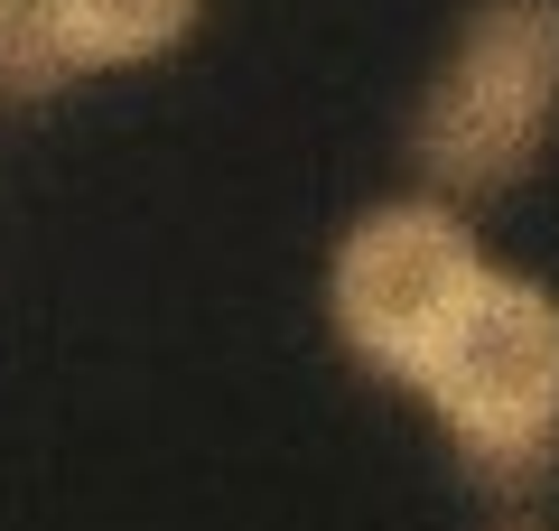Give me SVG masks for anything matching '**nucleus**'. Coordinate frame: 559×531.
I'll return each instance as SVG.
<instances>
[{
	"label": "nucleus",
	"instance_id": "f257e3e1",
	"mask_svg": "<svg viewBox=\"0 0 559 531\" xmlns=\"http://www.w3.org/2000/svg\"><path fill=\"white\" fill-rule=\"evenodd\" d=\"M401 392L448 429L457 467L485 494H532L559 475V298L532 271L485 261L411 354Z\"/></svg>",
	"mask_w": 559,
	"mask_h": 531
},
{
	"label": "nucleus",
	"instance_id": "f03ea898",
	"mask_svg": "<svg viewBox=\"0 0 559 531\" xmlns=\"http://www.w3.org/2000/svg\"><path fill=\"white\" fill-rule=\"evenodd\" d=\"M559 131V0H476L411 113V168L429 197H503Z\"/></svg>",
	"mask_w": 559,
	"mask_h": 531
},
{
	"label": "nucleus",
	"instance_id": "7ed1b4c3",
	"mask_svg": "<svg viewBox=\"0 0 559 531\" xmlns=\"http://www.w3.org/2000/svg\"><path fill=\"white\" fill-rule=\"evenodd\" d=\"M485 271L476 234L448 197H382L336 234L326 261V327L373 382H401L411 354L439 335L457 290Z\"/></svg>",
	"mask_w": 559,
	"mask_h": 531
},
{
	"label": "nucleus",
	"instance_id": "20e7f679",
	"mask_svg": "<svg viewBox=\"0 0 559 531\" xmlns=\"http://www.w3.org/2000/svg\"><path fill=\"white\" fill-rule=\"evenodd\" d=\"M47 38H57L66 75H131L159 66L168 47L197 38L205 0H38Z\"/></svg>",
	"mask_w": 559,
	"mask_h": 531
},
{
	"label": "nucleus",
	"instance_id": "39448f33",
	"mask_svg": "<svg viewBox=\"0 0 559 531\" xmlns=\"http://www.w3.org/2000/svg\"><path fill=\"white\" fill-rule=\"evenodd\" d=\"M57 84H75V75H66L57 38H47L38 0H0V103H47Z\"/></svg>",
	"mask_w": 559,
	"mask_h": 531
}]
</instances>
